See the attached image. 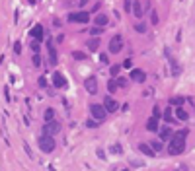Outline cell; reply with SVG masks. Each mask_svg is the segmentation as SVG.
<instances>
[{"label": "cell", "instance_id": "1", "mask_svg": "<svg viewBox=\"0 0 195 171\" xmlns=\"http://www.w3.org/2000/svg\"><path fill=\"white\" fill-rule=\"evenodd\" d=\"M189 130H178L176 136H172V140H170V148H168V152L172 154V156H180V154L186 152V136Z\"/></svg>", "mask_w": 195, "mask_h": 171}, {"label": "cell", "instance_id": "2", "mask_svg": "<svg viewBox=\"0 0 195 171\" xmlns=\"http://www.w3.org/2000/svg\"><path fill=\"white\" fill-rule=\"evenodd\" d=\"M37 144H39V148H41L43 154H51L53 150L57 148L55 140H53V134H47V132H43L41 136L37 138Z\"/></svg>", "mask_w": 195, "mask_h": 171}, {"label": "cell", "instance_id": "3", "mask_svg": "<svg viewBox=\"0 0 195 171\" xmlns=\"http://www.w3.org/2000/svg\"><path fill=\"white\" fill-rule=\"evenodd\" d=\"M90 113H92L94 119H98L100 123H102V120L107 117V113H109V111L106 109V105H98V103H92V105H90Z\"/></svg>", "mask_w": 195, "mask_h": 171}, {"label": "cell", "instance_id": "4", "mask_svg": "<svg viewBox=\"0 0 195 171\" xmlns=\"http://www.w3.org/2000/svg\"><path fill=\"white\" fill-rule=\"evenodd\" d=\"M68 22H78V23H90V14L88 12H70Z\"/></svg>", "mask_w": 195, "mask_h": 171}, {"label": "cell", "instance_id": "5", "mask_svg": "<svg viewBox=\"0 0 195 171\" xmlns=\"http://www.w3.org/2000/svg\"><path fill=\"white\" fill-rule=\"evenodd\" d=\"M121 49H123V37H121V35H115V37L109 41V53H111V55H117V53H121Z\"/></svg>", "mask_w": 195, "mask_h": 171}, {"label": "cell", "instance_id": "6", "mask_svg": "<svg viewBox=\"0 0 195 171\" xmlns=\"http://www.w3.org/2000/svg\"><path fill=\"white\" fill-rule=\"evenodd\" d=\"M43 132H47V134H57V132H60V123H59L57 119L47 120L45 126H43Z\"/></svg>", "mask_w": 195, "mask_h": 171}, {"label": "cell", "instance_id": "7", "mask_svg": "<svg viewBox=\"0 0 195 171\" xmlns=\"http://www.w3.org/2000/svg\"><path fill=\"white\" fill-rule=\"evenodd\" d=\"M84 86H86V92H88V93H92V95H96V93H98V80L94 78V76L86 78Z\"/></svg>", "mask_w": 195, "mask_h": 171}, {"label": "cell", "instance_id": "8", "mask_svg": "<svg viewBox=\"0 0 195 171\" xmlns=\"http://www.w3.org/2000/svg\"><path fill=\"white\" fill-rule=\"evenodd\" d=\"M53 86H55V88H66V78L60 74L59 70L53 72Z\"/></svg>", "mask_w": 195, "mask_h": 171}, {"label": "cell", "instance_id": "9", "mask_svg": "<svg viewBox=\"0 0 195 171\" xmlns=\"http://www.w3.org/2000/svg\"><path fill=\"white\" fill-rule=\"evenodd\" d=\"M139 152L144 154V156H148V157H154V156H156V150H154L150 144H144V142L139 144Z\"/></svg>", "mask_w": 195, "mask_h": 171}, {"label": "cell", "instance_id": "10", "mask_svg": "<svg viewBox=\"0 0 195 171\" xmlns=\"http://www.w3.org/2000/svg\"><path fill=\"white\" fill-rule=\"evenodd\" d=\"M103 105H106V109H107L109 113H113V111H117V109H119V103H117L111 95H107L106 99H103Z\"/></svg>", "mask_w": 195, "mask_h": 171}, {"label": "cell", "instance_id": "11", "mask_svg": "<svg viewBox=\"0 0 195 171\" xmlns=\"http://www.w3.org/2000/svg\"><path fill=\"white\" fill-rule=\"evenodd\" d=\"M158 117H150L148 120H146V130H148V132H158V130H160V125H158Z\"/></svg>", "mask_w": 195, "mask_h": 171}, {"label": "cell", "instance_id": "12", "mask_svg": "<svg viewBox=\"0 0 195 171\" xmlns=\"http://www.w3.org/2000/svg\"><path fill=\"white\" fill-rule=\"evenodd\" d=\"M144 70H139V68H135V70H131V80L133 82H139V84H143L144 82Z\"/></svg>", "mask_w": 195, "mask_h": 171}, {"label": "cell", "instance_id": "13", "mask_svg": "<svg viewBox=\"0 0 195 171\" xmlns=\"http://www.w3.org/2000/svg\"><path fill=\"white\" fill-rule=\"evenodd\" d=\"M31 37L35 39V41H39V43L43 41V27L39 25V23H35V27L31 29Z\"/></svg>", "mask_w": 195, "mask_h": 171}, {"label": "cell", "instance_id": "14", "mask_svg": "<svg viewBox=\"0 0 195 171\" xmlns=\"http://www.w3.org/2000/svg\"><path fill=\"white\" fill-rule=\"evenodd\" d=\"M166 56H168V60H170V64H172V74L178 76V74L181 72V68H180V64H178L176 60L172 58V55H170V51H168V49H166Z\"/></svg>", "mask_w": 195, "mask_h": 171}, {"label": "cell", "instance_id": "15", "mask_svg": "<svg viewBox=\"0 0 195 171\" xmlns=\"http://www.w3.org/2000/svg\"><path fill=\"white\" fill-rule=\"evenodd\" d=\"M107 22H109V18H107L106 14H96V19H94V23H96V25H102V27H106Z\"/></svg>", "mask_w": 195, "mask_h": 171}, {"label": "cell", "instance_id": "16", "mask_svg": "<svg viewBox=\"0 0 195 171\" xmlns=\"http://www.w3.org/2000/svg\"><path fill=\"white\" fill-rule=\"evenodd\" d=\"M133 14H135L137 18H143L144 16V10H143V4H140V2H135V4H133Z\"/></svg>", "mask_w": 195, "mask_h": 171}, {"label": "cell", "instance_id": "17", "mask_svg": "<svg viewBox=\"0 0 195 171\" xmlns=\"http://www.w3.org/2000/svg\"><path fill=\"white\" fill-rule=\"evenodd\" d=\"M57 60H59V58H57V51H55V47L49 43V62L55 66V64H57Z\"/></svg>", "mask_w": 195, "mask_h": 171}, {"label": "cell", "instance_id": "18", "mask_svg": "<svg viewBox=\"0 0 195 171\" xmlns=\"http://www.w3.org/2000/svg\"><path fill=\"white\" fill-rule=\"evenodd\" d=\"M176 119H180V120H187V119H189V115H187L186 109H181V107H176Z\"/></svg>", "mask_w": 195, "mask_h": 171}, {"label": "cell", "instance_id": "19", "mask_svg": "<svg viewBox=\"0 0 195 171\" xmlns=\"http://www.w3.org/2000/svg\"><path fill=\"white\" fill-rule=\"evenodd\" d=\"M158 132H160V138H162V140L172 138V130H170V126H162V128L158 130Z\"/></svg>", "mask_w": 195, "mask_h": 171}, {"label": "cell", "instance_id": "20", "mask_svg": "<svg viewBox=\"0 0 195 171\" xmlns=\"http://www.w3.org/2000/svg\"><path fill=\"white\" fill-rule=\"evenodd\" d=\"M88 49L90 51H98V47H100V39H88Z\"/></svg>", "mask_w": 195, "mask_h": 171}, {"label": "cell", "instance_id": "21", "mask_svg": "<svg viewBox=\"0 0 195 171\" xmlns=\"http://www.w3.org/2000/svg\"><path fill=\"white\" fill-rule=\"evenodd\" d=\"M183 101H186L183 97H172V99H170V105H172V107H181Z\"/></svg>", "mask_w": 195, "mask_h": 171}, {"label": "cell", "instance_id": "22", "mask_svg": "<svg viewBox=\"0 0 195 171\" xmlns=\"http://www.w3.org/2000/svg\"><path fill=\"white\" fill-rule=\"evenodd\" d=\"M43 119H45V123H47V120H53V119H55V109H51V107H49V109H45Z\"/></svg>", "mask_w": 195, "mask_h": 171}, {"label": "cell", "instance_id": "23", "mask_svg": "<svg viewBox=\"0 0 195 171\" xmlns=\"http://www.w3.org/2000/svg\"><path fill=\"white\" fill-rule=\"evenodd\" d=\"M164 120H166V123H174V117H172V105H170L166 111H164Z\"/></svg>", "mask_w": 195, "mask_h": 171}, {"label": "cell", "instance_id": "24", "mask_svg": "<svg viewBox=\"0 0 195 171\" xmlns=\"http://www.w3.org/2000/svg\"><path fill=\"white\" fill-rule=\"evenodd\" d=\"M117 88H119V84H117V80H109V82H107V89H109V93H113V92H115Z\"/></svg>", "mask_w": 195, "mask_h": 171}, {"label": "cell", "instance_id": "25", "mask_svg": "<svg viewBox=\"0 0 195 171\" xmlns=\"http://www.w3.org/2000/svg\"><path fill=\"white\" fill-rule=\"evenodd\" d=\"M150 146H152V148L156 150V152H160V150L164 148V144H162V138H160V140H154V142H150Z\"/></svg>", "mask_w": 195, "mask_h": 171}, {"label": "cell", "instance_id": "26", "mask_svg": "<svg viewBox=\"0 0 195 171\" xmlns=\"http://www.w3.org/2000/svg\"><path fill=\"white\" fill-rule=\"evenodd\" d=\"M150 23H152V25H158V12L156 10H150Z\"/></svg>", "mask_w": 195, "mask_h": 171}, {"label": "cell", "instance_id": "27", "mask_svg": "<svg viewBox=\"0 0 195 171\" xmlns=\"http://www.w3.org/2000/svg\"><path fill=\"white\" fill-rule=\"evenodd\" d=\"M102 25H96V27H92V29H90V35H94V37H96V35H98V37H100V35H102Z\"/></svg>", "mask_w": 195, "mask_h": 171}, {"label": "cell", "instance_id": "28", "mask_svg": "<svg viewBox=\"0 0 195 171\" xmlns=\"http://www.w3.org/2000/svg\"><path fill=\"white\" fill-rule=\"evenodd\" d=\"M111 154H123V148H121V144H113L111 148H109Z\"/></svg>", "mask_w": 195, "mask_h": 171}, {"label": "cell", "instance_id": "29", "mask_svg": "<svg viewBox=\"0 0 195 171\" xmlns=\"http://www.w3.org/2000/svg\"><path fill=\"white\" fill-rule=\"evenodd\" d=\"M98 123H100L98 119H90V120H86V126H88V128H96Z\"/></svg>", "mask_w": 195, "mask_h": 171}, {"label": "cell", "instance_id": "30", "mask_svg": "<svg viewBox=\"0 0 195 171\" xmlns=\"http://www.w3.org/2000/svg\"><path fill=\"white\" fill-rule=\"evenodd\" d=\"M133 4H135L133 0H125V12H127V14H129V12H133Z\"/></svg>", "mask_w": 195, "mask_h": 171}, {"label": "cell", "instance_id": "31", "mask_svg": "<svg viewBox=\"0 0 195 171\" xmlns=\"http://www.w3.org/2000/svg\"><path fill=\"white\" fill-rule=\"evenodd\" d=\"M135 29L139 33H146V25H144V23H135Z\"/></svg>", "mask_w": 195, "mask_h": 171}, {"label": "cell", "instance_id": "32", "mask_svg": "<svg viewBox=\"0 0 195 171\" xmlns=\"http://www.w3.org/2000/svg\"><path fill=\"white\" fill-rule=\"evenodd\" d=\"M72 56H74L76 60H84V58H86V55H84V53H80V51H74V53H72Z\"/></svg>", "mask_w": 195, "mask_h": 171}, {"label": "cell", "instance_id": "33", "mask_svg": "<svg viewBox=\"0 0 195 171\" xmlns=\"http://www.w3.org/2000/svg\"><path fill=\"white\" fill-rule=\"evenodd\" d=\"M119 70H121V66H111V68H109V74H111V76H117V74H119Z\"/></svg>", "mask_w": 195, "mask_h": 171}, {"label": "cell", "instance_id": "34", "mask_svg": "<svg viewBox=\"0 0 195 171\" xmlns=\"http://www.w3.org/2000/svg\"><path fill=\"white\" fill-rule=\"evenodd\" d=\"M33 64H35V66L41 64V56H39V53H33Z\"/></svg>", "mask_w": 195, "mask_h": 171}, {"label": "cell", "instance_id": "35", "mask_svg": "<svg viewBox=\"0 0 195 171\" xmlns=\"http://www.w3.org/2000/svg\"><path fill=\"white\" fill-rule=\"evenodd\" d=\"M144 163L143 162H139V159H133V162H131V167H143Z\"/></svg>", "mask_w": 195, "mask_h": 171}, {"label": "cell", "instance_id": "36", "mask_svg": "<svg viewBox=\"0 0 195 171\" xmlns=\"http://www.w3.org/2000/svg\"><path fill=\"white\" fill-rule=\"evenodd\" d=\"M117 84H119V88H127V80L125 78H119V80H117Z\"/></svg>", "mask_w": 195, "mask_h": 171}, {"label": "cell", "instance_id": "37", "mask_svg": "<svg viewBox=\"0 0 195 171\" xmlns=\"http://www.w3.org/2000/svg\"><path fill=\"white\" fill-rule=\"evenodd\" d=\"M31 49H33V53H39V41H33L31 43Z\"/></svg>", "mask_w": 195, "mask_h": 171}, {"label": "cell", "instance_id": "38", "mask_svg": "<svg viewBox=\"0 0 195 171\" xmlns=\"http://www.w3.org/2000/svg\"><path fill=\"white\" fill-rule=\"evenodd\" d=\"M39 88H47V80L43 78V76L39 78Z\"/></svg>", "mask_w": 195, "mask_h": 171}, {"label": "cell", "instance_id": "39", "mask_svg": "<svg viewBox=\"0 0 195 171\" xmlns=\"http://www.w3.org/2000/svg\"><path fill=\"white\" fill-rule=\"evenodd\" d=\"M96 154H98V157H102V159H106V152H103V150H96Z\"/></svg>", "mask_w": 195, "mask_h": 171}, {"label": "cell", "instance_id": "40", "mask_svg": "<svg viewBox=\"0 0 195 171\" xmlns=\"http://www.w3.org/2000/svg\"><path fill=\"white\" fill-rule=\"evenodd\" d=\"M14 51L18 53V55H20V53H22V45H20V43H14Z\"/></svg>", "mask_w": 195, "mask_h": 171}, {"label": "cell", "instance_id": "41", "mask_svg": "<svg viewBox=\"0 0 195 171\" xmlns=\"http://www.w3.org/2000/svg\"><path fill=\"white\" fill-rule=\"evenodd\" d=\"M23 148H25V152H28V156H29V157H33V154H31V148H29L28 144H23Z\"/></svg>", "mask_w": 195, "mask_h": 171}, {"label": "cell", "instance_id": "42", "mask_svg": "<svg viewBox=\"0 0 195 171\" xmlns=\"http://www.w3.org/2000/svg\"><path fill=\"white\" fill-rule=\"evenodd\" d=\"M131 64H133V60H131V58H127L125 62H123V66H125V68H131Z\"/></svg>", "mask_w": 195, "mask_h": 171}, {"label": "cell", "instance_id": "43", "mask_svg": "<svg viewBox=\"0 0 195 171\" xmlns=\"http://www.w3.org/2000/svg\"><path fill=\"white\" fill-rule=\"evenodd\" d=\"M4 97H6V101H10V92H8V88H4Z\"/></svg>", "mask_w": 195, "mask_h": 171}, {"label": "cell", "instance_id": "44", "mask_svg": "<svg viewBox=\"0 0 195 171\" xmlns=\"http://www.w3.org/2000/svg\"><path fill=\"white\" fill-rule=\"evenodd\" d=\"M154 117H158V119H160V109H158V107H154Z\"/></svg>", "mask_w": 195, "mask_h": 171}, {"label": "cell", "instance_id": "45", "mask_svg": "<svg viewBox=\"0 0 195 171\" xmlns=\"http://www.w3.org/2000/svg\"><path fill=\"white\" fill-rule=\"evenodd\" d=\"M86 2H88V0H80V6H84V4H86Z\"/></svg>", "mask_w": 195, "mask_h": 171}]
</instances>
